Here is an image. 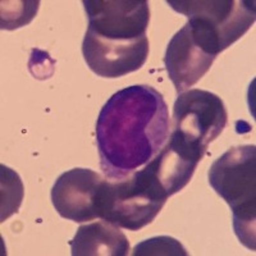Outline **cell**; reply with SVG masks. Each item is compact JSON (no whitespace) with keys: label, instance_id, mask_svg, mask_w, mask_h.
<instances>
[{"label":"cell","instance_id":"obj_1","mask_svg":"<svg viewBox=\"0 0 256 256\" xmlns=\"http://www.w3.org/2000/svg\"><path fill=\"white\" fill-rule=\"evenodd\" d=\"M168 106L148 84H134L112 95L96 122L100 168L105 178L124 180L148 163L170 136Z\"/></svg>","mask_w":256,"mask_h":256},{"label":"cell","instance_id":"obj_2","mask_svg":"<svg viewBox=\"0 0 256 256\" xmlns=\"http://www.w3.org/2000/svg\"><path fill=\"white\" fill-rule=\"evenodd\" d=\"M209 184L232 209L237 238L255 250L256 150L254 145L230 148L212 164Z\"/></svg>","mask_w":256,"mask_h":256},{"label":"cell","instance_id":"obj_3","mask_svg":"<svg viewBox=\"0 0 256 256\" xmlns=\"http://www.w3.org/2000/svg\"><path fill=\"white\" fill-rule=\"evenodd\" d=\"M166 196L145 169L124 180H104L98 198V216L128 230L152 223L163 209Z\"/></svg>","mask_w":256,"mask_h":256},{"label":"cell","instance_id":"obj_4","mask_svg":"<svg viewBox=\"0 0 256 256\" xmlns=\"http://www.w3.org/2000/svg\"><path fill=\"white\" fill-rule=\"evenodd\" d=\"M170 8L212 38L220 52L255 24V3L248 0H168Z\"/></svg>","mask_w":256,"mask_h":256},{"label":"cell","instance_id":"obj_5","mask_svg":"<svg viewBox=\"0 0 256 256\" xmlns=\"http://www.w3.org/2000/svg\"><path fill=\"white\" fill-rule=\"evenodd\" d=\"M227 120L223 100L206 90L184 91L173 105V132L206 150L208 145L223 132Z\"/></svg>","mask_w":256,"mask_h":256},{"label":"cell","instance_id":"obj_6","mask_svg":"<svg viewBox=\"0 0 256 256\" xmlns=\"http://www.w3.org/2000/svg\"><path fill=\"white\" fill-rule=\"evenodd\" d=\"M88 31L112 40H137L146 36L150 9L146 0H84Z\"/></svg>","mask_w":256,"mask_h":256},{"label":"cell","instance_id":"obj_7","mask_svg":"<svg viewBox=\"0 0 256 256\" xmlns=\"http://www.w3.org/2000/svg\"><path fill=\"white\" fill-rule=\"evenodd\" d=\"M82 54L88 67L104 78H118L136 72L148 56V36L137 40H112L86 31Z\"/></svg>","mask_w":256,"mask_h":256},{"label":"cell","instance_id":"obj_8","mask_svg":"<svg viewBox=\"0 0 256 256\" xmlns=\"http://www.w3.org/2000/svg\"><path fill=\"white\" fill-rule=\"evenodd\" d=\"M104 178L88 168H73L62 173L52 188V202L59 216L84 223L99 218L98 198Z\"/></svg>","mask_w":256,"mask_h":256},{"label":"cell","instance_id":"obj_9","mask_svg":"<svg viewBox=\"0 0 256 256\" xmlns=\"http://www.w3.org/2000/svg\"><path fill=\"white\" fill-rule=\"evenodd\" d=\"M205 152L206 148L190 144L172 132L163 148L144 169L169 198L187 186Z\"/></svg>","mask_w":256,"mask_h":256},{"label":"cell","instance_id":"obj_10","mask_svg":"<svg viewBox=\"0 0 256 256\" xmlns=\"http://www.w3.org/2000/svg\"><path fill=\"white\" fill-rule=\"evenodd\" d=\"M216 58L198 44L188 24H186L169 41L164 64L169 80L180 94L205 76Z\"/></svg>","mask_w":256,"mask_h":256},{"label":"cell","instance_id":"obj_11","mask_svg":"<svg viewBox=\"0 0 256 256\" xmlns=\"http://www.w3.org/2000/svg\"><path fill=\"white\" fill-rule=\"evenodd\" d=\"M70 246L73 256H126L130 252L124 233L105 220L81 226Z\"/></svg>","mask_w":256,"mask_h":256},{"label":"cell","instance_id":"obj_12","mask_svg":"<svg viewBox=\"0 0 256 256\" xmlns=\"http://www.w3.org/2000/svg\"><path fill=\"white\" fill-rule=\"evenodd\" d=\"M2 222L20 209L24 198V184L20 176L6 166H2Z\"/></svg>","mask_w":256,"mask_h":256},{"label":"cell","instance_id":"obj_13","mask_svg":"<svg viewBox=\"0 0 256 256\" xmlns=\"http://www.w3.org/2000/svg\"><path fill=\"white\" fill-rule=\"evenodd\" d=\"M134 256H186V248L178 240L169 236H158L145 240L134 246Z\"/></svg>","mask_w":256,"mask_h":256},{"label":"cell","instance_id":"obj_14","mask_svg":"<svg viewBox=\"0 0 256 256\" xmlns=\"http://www.w3.org/2000/svg\"><path fill=\"white\" fill-rule=\"evenodd\" d=\"M12 4L13 6H9L6 8L2 6V28L3 30H14L28 24L34 16L38 13L40 3L30 2L24 12H20V9L24 8L26 2H17V3L13 2Z\"/></svg>","mask_w":256,"mask_h":256}]
</instances>
